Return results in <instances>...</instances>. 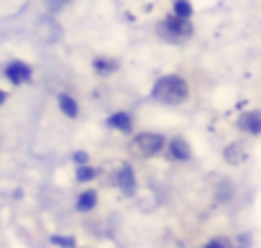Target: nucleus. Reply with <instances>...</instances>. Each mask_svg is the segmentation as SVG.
Wrapping results in <instances>:
<instances>
[{
	"instance_id": "obj_1",
	"label": "nucleus",
	"mask_w": 261,
	"mask_h": 248,
	"mask_svg": "<svg viewBox=\"0 0 261 248\" xmlns=\"http://www.w3.org/2000/svg\"><path fill=\"white\" fill-rule=\"evenodd\" d=\"M187 95H190V87L177 74H167V77L156 79L151 87V97L162 105H182L187 100Z\"/></svg>"
},
{
	"instance_id": "obj_2",
	"label": "nucleus",
	"mask_w": 261,
	"mask_h": 248,
	"mask_svg": "<svg viewBox=\"0 0 261 248\" xmlns=\"http://www.w3.org/2000/svg\"><path fill=\"white\" fill-rule=\"evenodd\" d=\"M192 23H190V18H177V16H169L167 21H162L159 26H156V34L167 41V44H182V41H187L190 36H192Z\"/></svg>"
},
{
	"instance_id": "obj_3",
	"label": "nucleus",
	"mask_w": 261,
	"mask_h": 248,
	"mask_svg": "<svg viewBox=\"0 0 261 248\" xmlns=\"http://www.w3.org/2000/svg\"><path fill=\"white\" fill-rule=\"evenodd\" d=\"M162 149H164V136H159V133H149V131L134 136V141H130V151L139 154L141 159L156 156Z\"/></svg>"
},
{
	"instance_id": "obj_4",
	"label": "nucleus",
	"mask_w": 261,
	"mask_h": 248,
	"mask_svg": "<svg viewBox=\"0 0 261 248\" xmlns=\"http://www.w3.org/2000/svg\"><path fill=\"white\" fill-rule=\"evenodd\" d=\"M115 184H118V189L123 192V195H134L136 192V174H134V169H130V164H120V169H118V174H115Z\"/></svg>"
},
{
	"instance_id": "obj_5",
	"label": "nucleus",
	"mask_w": 261,
	"mask_h": 248,
	"mask_svg": "<svg viewBox=\"0 0 261 248\" xmlns=\"http://www.w3.org/2000/svg\"><path fill=\"white\" fill-rule=\"evenodd\" d=\"M31 67L26 64V62H11L8 67H6V79L8 82H13V85H26L29 79H31Z\"/></svg>"
},
{
	"instance_id": "obj_6",
	"label": "nucleus",
	"mask_w": 261,
	"mask_h": 248,
	"mask_svg": "<svg viewBox=\"0 0 261 248\" xmlns=\"http://www.w3.org/2000/svg\"><path fill=\"white\" fill-rule=\"evenodd\" d=\"M169 159H174V161H190L192 159V149H190V144L185 141V139H172L169 141Z\"/></svg>"
},
{
	"instance_id": "obj_7",
	"label": "nucleus",
	"mask_w": 261,
	"mask_h": 248,
	"mask_svg": "<svg viewBox=\"0 0 261 248\" xmlns=\"http://www.w3.org/2000/svg\"><path fill=\"white\" fill-rule=\"evenodd\" d=\"M238 128L246 131V133H251V136H258V133H261V115H258L256 110L243 113L241 120H238Z\"/></svg>"
},
{
	"instance_id": "obj_8",
	"label": "nucleus",
	"mask_w": 261,
	"mask_h": 248,
	"mask_svg": "<svg viewBox=\"0 0 261 248\" xmlns=\"http://www.w3.org/2000/svg\"><path fill=\"white\" fill-rule=\"evenodd\" d=\"M108 126L115 128V131H120V133H130V128H134V120H130L128 113H113V115L108 118Z\"/></svg>"
},
{
	"instance_id": "obj_9",
	"label": "nucleus",
	"mask_w": 261,
	"mask_h": 248,
	"mask_svg": "<svg viewBox=\"0 0 261 248\" xmlns=\"http://www.w3.org/2000/svg\"><path fill=\"white\" fill-rule=\"evenodd\" d=\"M57 105H59V110H62L67 118H77V113H80L77 100H74L72 95H67V92H62V95L57 97Z\"/></svg>"
},
{
	"instance_id": "obj_10",
	"label": "nucleus",
	"mask_w": 261,
	"mask_h": 248,
	"mask_svg": "<svg viewBox=\"0 0 261 248\" xmlns=\"http://www.w3.org/2000/svg\"><path fill=\"white\" fill-rule=\"evenodd\" d=\"M77 212H90V210H95L97 207V192L95 189H87V192H82L80 197H77Z\"/></svg>"
},
{
	"instance_id": "obj_11",
	"label": "nucleus",
	"mask_w": 261,
	"mask_h": 248,
	"mask_svg": "<svg viewBox=\"0 0 261 248\" xmlns=\"http://www.w3.org/2000/svg\"><path fill=\"white\" fill-rule=\"evenodd\" d=\"M49 240H51V245H57V248H77V240H74L72 235H59V233H54Z\"/></svg>"
},
{
	"instance_id": "obj_12",
	"label": "nucleus",
	"mask_w": 261,
	"mask_h": 248,
	"mask_svg": "<svg viewBox=\"0 0 261 248\" xmlns=\"http://www.w3.org/2000/svg\"><path fill=\"white\" fill-rule=\"evenodd\" d=\"M243 156H246V154H243V149H241L238 144L225 149V161H228V164H241V161H243Z\"/></svg>"
},
{
	"instance_id": "obj_13",
	"label": "nucleus",
	"mask_w": 261,
	"mask_h": 248,
	"mask_svg": "<svg viewBox=\"0 0 261 248\" xmlns=\"http://www.w3.org/2000/svg\"><path fill=\"white\" fill-rule=\"evenodd\" d=\"M95 177H97V169L95 167H87V164L77 167V182H92Z\"/></svg>"
},
{
	"instance_id": "obj_14",
	"label": "nucleus",
	"mask_w": 261,
	"mask_h": 248,
	"mask_svg": "<svg viewBox=\"0 0 261 248\" xmlns=\"http://www.w3.org/2000/svg\"><path fill=\"white\" fill-rule=\"evenodd\" d=\"M174 16L177 18H190L192 16V6L187 0H174Z\"/></svg>"
},
{
	"instance_id": "obj_15",
	"label": "nucleus",
	"mask_w": 261,
	"mask_h": 248,
	"mask_svg": "<svg viewBox=\"0 0 261 248\" xmlns=\"http://www.w3.org/2000/svg\"><path fill=\"white\" fill-rule=\"evenodd\" d=\"M95 69H97V72H102V74H108V72L118 69V62H108V59H95Z\"/></svg>"
},
{
	"instance_id": "obj_16",
	"label": "nucleus",
	"mask_w": 261,
	"mask_h": 248,
	"mask_svg": "<svg viewBox=\"0 0 261 248\" xmlns=\"http://www.w3.org/2000/svg\"><path fill=\"white\" fill-rule=\"evenodd\" d=\"M205 248H233V243L228 238H210L205 243Z\"/></svg>"
},
{
	"instance_id": "obj_17",
	"label": "nucleus",
	"mask_w": 261,
	"mask_h": 248,
	"mask_svg": "<svg viewBox=\"0 0 261 248\" xmlns=\"http://www.w3.org/2000/svg\"><path fill=\"white\" fill-rule=\"evenodd\" d=\"M72 161H74L77 167H82V164L90 161V156H87V151H74V154H72Z\"/></svg>"
},
{
	"instance_id": "obj_18",
	"label": "nucleus",
	"mask_w": 261,
	"mask_h": 248,
	"mask_svg": "<svg viewBox=\"0 0 261 248\" xmlns=\"http://www.w3.org/2000/svg\"><path fill=\"white\" fill-rule=\"evenodd\" d=\"M236 240H238L236 248H251V233H243V235H238Z\"/></svg>"
},
{
	"instance_id": "obj_19",
	"label": "nucleus",
	"mask_w": 261,
	"mask_h": 248,
	"mask_svg": "<svg viewBox=\"0 0 261 248\" xmlns=\"http://www.w3.org/2000/svg\"><path fill=\"white\" fill-rule=\"evenodd\" d=\"M67 3H69V0H46V6H49V11H51V13H54V11H62Z\"/></svg>"
},
{
	"instance_id": "obj_20",
	"label": "nucleus",
	"mask_w": 261,
	"mask_h": 248,
	"mask_svg": "<svg viewBox=\"0 0 261 248\" xmlns=\"http://www.w3.org/2000/svg\"><path fill=\"white\" fill-rule=\"evenodd\" d=\"M6 97H8V95H6L3 90H0V105H3V102H6Z\"/></svg>"
}]
</instances>
